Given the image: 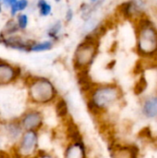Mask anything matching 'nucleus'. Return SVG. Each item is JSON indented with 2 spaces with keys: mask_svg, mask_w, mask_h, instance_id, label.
<instances>
[{
  "mask_svg": "<svg viewBox=\"0 0 157 158\" xmlns=\"http://www.w3.org/2000/svg\"><path fill=\"white\" fill-rule=\"evenodd\" d=\"M2 10H3V5H2L1 2H0V13L2 12Z\"/></svg>",
  "mask_w": 157,
  "mask_h": 158,
  "instance_id": "nucleus-27",
  "label": "nucleus"
},
{
  "mask_svg": "<svg viewBox=\"0 0 157 158\" xmlns=\"http://www.w3.org/2000/svg\"><path fill=\"white\" fill-rule=\"evenodd\" d=\"M60 1H61V0H55V2H56V3H59Z\"/></svg>",
  "mask_w": 157,
  "mask_h": 158,
  "instance_id": "nucleus-28",
  "label": "nucleus"
},
{
  "mask_svg": "<svg viewBox=\"0 0 157 158\" xmlns=\"http://www.w3.org/2000/svg\"><path fill=\"white\" fill-rule=\"evenodd\" d=\"M27 101L31 106L43 107L53 105L60 96L54 81L44 76L29 75L24 78Z\"/></svg>",
  "mask_w": 157,
  "mask_h": 158,
  "instance_id": "nucleus-2",
  "label": "nucleus"
},
{
  "mask_svg": "<svg viewBox=\"0 0 157 158\" xmlns=\"http://www.w3.org/2000/svg\"><path fill=\"white\" fill-rule=\"evenodd\" d=\"M90 1V3H92V4H96L99 0H89Z\"/></svg>",
  "mask_w": 157,
  "mask_h": 158,
  "instance_id": "nucleus-26",
  "label": "nucleus"
},
{
  "mask_svg": "<svg viewBox=\"0 0 157 158\" xmlns=\"http://www.w3.org/2000/svg\"><path fill=\"white\" fill-rule=\"evenodd\" d=\"M33 158H57L53 153L46 151V150H43L40 149V151L38 152V154Z\"/></svg>",
  "mask_w": 157,
  "mask_h": 158,
  "instance_id": "nucleus-22",
  "label": "nucleus"
},
{
  "mask_svg": "<svg viewBox=\"0 0 157 158\" xmlns=\"http://www.w3.org/2000/svg\"><path fill=\"white\" fill-rule=\"evenodd\" d=\"M54 44L55 43L51 40L33 41L30 48V53H43L50 51L51 49H53Z\"/></svg>",
  "mask_w": 157,
  "mask_h": 158,
  "instance_id": "nucleus-16",
  "label": "nucleus"
},
{
  "mask_svg": "<svg viewBox=\"0 0 157 158\" xmlns=\"http://www.w3.org/2000/svg\"><path fill=\"white\" fill-rule=\"evenodd\" d=\"M74 18V11L72 8H68V10L66 11V15H65V20L67 22H70L72 21Z\"/></svg>",
  "mask_w": 157,
  "mask_h": 158,
  "instance_id": "nucleus-23",
  "label": "nucleus"
},
{
  "mask_svg": "<svg viewBox=\"0 0 157 158\" xmlns=\"http://www.w3.org/2000/svg\"><path fill=\"white\" fill-rule=\"evenodd\" d=\"M0 2H1V0H0Z\"/></svg>",
  "mask_w": 157,
  "mask_h": 158,
  "instance_id": "nucleus-29",
  "label": "nucleus"
},
{
  "mask_svg": "<svg viewBox=\"0 0 157 158\" xmlns=\"http://www.w3.org/2000/svg\"><path fill=\"white\" fill-rule=\"evenodd\" d=\"M0 131L5 143L9 145V148L13 147L19 142L24 132L18 118L0 121Z\"/></svg>",
  "mask_w": 157,
  "mask_h": 158,
  "instance_id": "nucleus-7",
  "label": "nucleus"
},
{
  "mask_svg": "<svg viewBox=\"0 0 157 158\" xmlns=\"http://www.w3.org/2000/svg\"><path fill=\"white\" fill-rule=\"evenodd\" d=\"M33 40L25 39L19 33L12 35H2L0 34V44L6 48L17 50L19 52L30 53V48Z\"/></svg>",
  "mask_w": 157,
  "mask_h": 158,
  "instance_id": "nucleus-10",
  "label": "nucleus"
},
{
  "mask_svg": "<svg viewBox=\"0 0 157 158\" xmlns=\"http://www.w3.org/2000/svg\"><path fill=\"white\" fill-rule=\"evenodd\" d=\"M36 6L41 17H48L52 13V6L46 0H38Z\"/></svg>",
  "mask_w": 157,
  "mask_h": 158,
  "instance_id": "nucleus-20",
  "label": "nucleus"
},
{
  "mask_svg": "<svg viewBox=\"0 0 157 158\" xmlns=\"http://www.w3.org/2000/svg\"><path fill=\"white\" fill-rule=\"evenodd\" d=\"M39 131H24L10 152L16 158H33L40 151Z\"/></svg>",
  "mask_w": 157,
  "mask_h": 158,
  "instance_id": "nucleus-5",
  "label": "nucleus"
},
{
  "mask_svg": "<svg viewBox=\"0 0 157 158\" xmlns=\"http://www.w3.org/2000/svg\"><path fill=\"white\" fill-rule=\"evenodd\" d=\"M24 131L41 132L45 125V117L41 107L30 106L18 118Z\"/></svg>",
  "mask_w": 157,
  "mask_h": 158,
  "instance_id": "nucleus-6",
  "label": "nucleus"
},
{
  "mask_svg": "<svg viewBox=\"0 0 157 158\" xmlns=\"http://www.w3.org/2000/svg\"><path fill=\"white\" fill-rule=\"evenodd\" d=\"M62 158H89L87 146L83 138L67 142Z\"/></svg>",
  "mask_w": 157,
  "mask_h": 158,
  "instance_id": "nucleus-11",
  "label": "nucleus"
},
{
  "mask_svg": "<svg viewBox=\"0 0 157 158\" xmlns=\"http://www.w3.org/2000/svg\"><path fill=\"white\" fill-rule=\"evenodd\" d=\"M19 30L18 28V25L16 23V20H15L14 18H11L10 19H8L6 22V24L4 26L2 31L0 32V34L6 36V35L16 34V33H19Z\"/></svg>",
  "mask_w": 157,
  "mask_h": 158,
  "instance_id": "nucleus-19",
  "label": "nucleus"
},
{
  "mask_svg": "<svg viewBox=\"0 0 157 158\" xmlns=\"http://www.w3.org/2000/svg\"><path fill=\"white\" fill-rule=\"evenodd\" d=\"M143 114L147 118H157V96L147 98L143 105Z\"/></svg>",
  "mask_w": 157,
  "mask_h": 158,
  "instance_id": "nucleus-15",
  "label": "nucleus"
},
{
  "mask_svg": "<svg viewBox=\"0 0 157 158\" xmlns=\"http://www.w3.org/2000/svg\"><path fill=\"white\" fill-rule=\"evenodd\" d=\"M76 75H77L78 85L84 96L93 87L95 82L92 80L89 71H79L76 72Z\"/></svg>",
  "mask_w": 157,
  "mask_h": 158,
  "instance_id": "nucleus-14",
  "label": "nucleus"
},
{
  "mask_svg": "<svg viewBox=\"0 0 157 158\" xmlns=\"http://www.w3.org/2000/svg\"><path fill=\"white\" fill-rule=\"evenodd\" d=\"M53 106H54L55 114L60 120L65 121L66 119L70 118V116H69V106H68V103L66 100V98H64V97H62L60 95L56 100V102L53 104Z\"/></svg>",
  "mask_w": 157,
  "mask_h": 158,
  "instance_id": "nucleus-13",
  "label": "nucleus"
},
{
  "mask_svg": "<svg viewBox=\"0 0 157 158\" xmlns=\"http://www.w3.org/2000/svg\"><path fill=\"white\" fill-rule=\"evenodd\" d=\"M4 143H5V140H4V138H3V136H2V134H1V131H0V151L3 150V145H4Z\"/></svg>",
  "mask_w": 157,
  "mask_h": 158,
  "instance_id": "nucleus-25",
  "label": "nucleus"
},
{
  "mask_svg": "<svg viewBox=\"0 0 157 158\" xmlns=\"http://www.w3.org/2000/svg\"><path fill=\"white\" fill-rule=\"evenodd\" d=\"M14 19L16 20V23L18 25L19 31H24L27 30L28 25H29V16L26 13H24V12L19 13Z\"/></svg>",
  "mask_w": 157,
  "mask_h": 158,
  "instance_id": "nucleus-21",
  "label": "nucleus"
},
{
  "mask_svg": "<svg viewBox=\"0 0 157 158\" xmlns=\"http://www.w3.org/2000/svg\"><path fill=\"white\" fill-rule=\"evenodd\" d=\"M99 53V39L92 33H87L76 46L72 63L76 72L90 71Z\"/></svg>",
  "mask_w": 157,
  "mask_h": 158,
  "instance_id": "nucleus-4",
  "label": "nucleus"
},
{
  "mask_svg": "<svg viewBox=\"0 0 157 158\" xmlns=\"http://www.w3.org/2000/svg\"><path fill=\"white\" fill-rule=\"evenodd\" d=\"M136 51L143 57L157 55V27L146 15L135 20Z\"/></svg>",
  "mask_w": 157,
  "mask_h": 158,
  "instance_id": "nucleus-3",
  "label": "nucleus"
},
{
  "mask_svg": "<svg viewBox=\"0 0 157 158\" xmlns=\"http://www.w3.org/2000/svg\"><path fill=\"white\" fill-rule=\"evenodd\" d=\"M121 88L114 82L95 83L84 95L89 112L99 118L116 106L122 99Z\"/></svg>",
  "mask_w": 157,
  "mask_h": 158,
  "instance_id": "nucleus-1",
  "label": "nucleus"
},
{
  "mask_svg": "<svg viewBox=\"0 0 157 158\" xmlns=\"http://www.w3.org/2000/svg\"><path fill=\"white\" fill-rule=\"evenodd\" d=\"M138 150L130 145H113L110 150V158H137Z\"/></svg>",
  "mask_w": 157,
  "mask_h": 158,
  "instance_id": "nucleus-12",
  "label": "nucleus"
},
{
  "mask_svg": "<svg viewBox=\"0 0 157 158\" xmlns=\"http://www.w3.org/2000/svg\"><path fill=\"white\" fill-rule=\"evenodd\" d=\"M17 0H1V4L3 5V6L6 7V8H9Z\"/></svg>",
  "mask_w": 157,
  "mask_h": 158,
  "instance_id": "nucleus-24",
  "label": "nucleus"
},
{
  "mask_svg": "<svg viewBox=\"0 0 157 158\" xmlns=\"http://www.w3.org/2000/svg\"><path fill=\"white\" fill-rule=\"evenodd\" d=\"M30 5L29 0H17L8 9L11 18H15L18 14L24 12Z\"/></svg>",
  "mask_w": 157,
  "mask_h": 158,
  "instance_id": "nucleus-18",
  "label": "nucleus"
},
{
  "mask_svg": "<svg viewBox=\"0 0 157 158\" xmlns=\"http://www.w3.org/2000/svg\"><path fill=\"white\" fill-rule=\"evenodd\" d=\"M62 28L63 25L60 20H56L55 23H53L47 30V35L49 37V40L53 41L54 43L57 42L60 38Z\"/></svg>",
  "mask_w": 157,
  "mask_h": 158,
  "instance_id": "nucleus-17",
  "label": "nucleus"
},
{
  "mask_svg": "<svg viewBox=\"0 0 157 158\" xmlns=\"http://www.w3.org/2000/svg\"><path fill=\"white\" fill-rule=\"evenodd\" d=\"M146 2L145 0H128L119 6L120 13L125 19L137 20L145 15Z\"/></svg>",
  "mask_w": 157,
  "mask_h": 158,
  "instance_id": "nucleus-9",
  "label": "nucleus"
},
{
  "mask_svg": "<svg viewBox=\"0 0 157 158\" xmlns=\"http://www.w3.org/2000/svg\"><path fill=\"white\" fill-rule=\"evenodd\" d=\"M22 78V69L19 66L0 58V87L9 86Z\"/></svg>",
  "mask_w": 157,
  "mask_h": 158,
  "instance_id": "nucleus-8",
  "label": "nucleus"
}]
</instances>
